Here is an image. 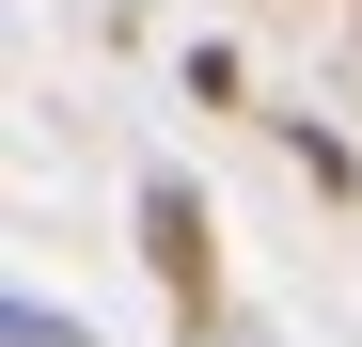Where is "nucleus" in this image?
<instances>
[{"label":"nucleus","mask_w":362,"mask_h":347,"mask_svg":"<svg viewBox=\"0 0 362 347\" xmlns=\"http://www.w3.org/2000/svg\"><path fill=\"white\" fill-rule=\"evenodd\" d=\"M142 268H158V300H173V331H221V205L189 190V174H142Z\"/></svg>","instance_id":"f257e3e1"},{"label":"nucleus","mask_w":362,"mask_h":347,"mask_svg":"<svg viewBox=\"0 0 362 347\" xmlns=\"http://www.w3.org/2000/svg\"><path fill=\"white\" fill-rule=\"evenodd\" d=\"M284 158L315 174V205H362V142H346V127H315V110H284Z\"/></svg>","instance_id":"f03ea898"},{"label":"nucleus","mask_w":362,"mask_h":347,"mask_svg":"<svg viewBox=\"0 0 362 347\" xmlns=\"http://www.w3.org/2000/svg\"><path fill=\"white\" fill-rule=\"evenodd\" d=\"M0 331H16V347H95V316L47 300V284H16V300H0Z\"/></svg>","instance_id":"7ed1b4c3"},{"label":"nucleus","mask_w":362,"mask_h":347,"mask_svg":"<svg viewBox=\"0 0 362 347\" xmlns=\"http://www.w3.org/2000/svg\"><path fill=\"white\" fill-rule=\"evenodd\" d=\"M346 16H362V0H346Z\"/></svg>","instance_id":"20e7f679"}]
</instances>
